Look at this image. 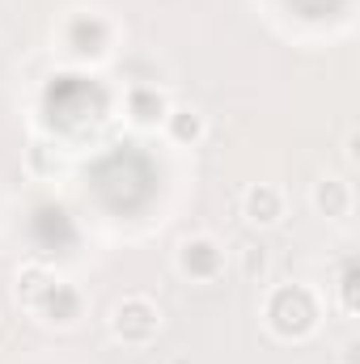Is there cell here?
Masks as SVG:
<instances>
[{
  "mask_svg": "<svg viewBox=\"0 0 360 364\" xmlns=\"http://www.w3.org/2000/svg\"><path fill=\"white\" fill-rule=\"evenodd\" d=\"M162 123H166V132H170L179 144H195V140L203 136V114H199V110H186V106H170V114H166Z\"/></svg>",
  "mask_w": 360,
  "mask_h": 364,
  "instance_id": "obj_7",
  "label": "cell"
},
{
  "mask_svg": "<svg viewBox=\"0 0 360 364\" xmlns=\"http://www.w3.org/2000/svg\"><path fill=\"white\" fill-rule=\"evenodd\" d=\"M242 216H246L250 225H259V229L275 225V220L284 216V199H280V191H275L271 182H255V186L242 195Z\"/></svg>",
  "mask_w": 360,
  "mask_h": 364,
  "instance_id": "obj_4",
  "label": "cell"
},
{
  "mask_svg": "<svg viewBox=\"0 0 360 364\" xmlns=\"http://www.w3.org/2000/svg\"><path fill=\"white\" fill-rule=\"evenodd\" d=\"M162 331V309L149 301V296H123L115 309H110V335L127 348H144L153 343Z\"/></svg>",
  "mask_w": 360,
  "mask_h": 364,
  "instance_id": "obj_2",
  "label": "cell"
},
{
  "mask_svg": "<svg viewBox=\"0 0 360 364\" xmlns=\"http://www.w3.org/2000/svg\"><path fill=\"white\" fill-rule=\"evenodd\" d=\"M268 322H271V331L284 335V339H301V335H309L314 322H318V309H314L309 288H301V284H292V288H275L271 301H268Z\"/></svg>",
  "mask_w": 360,
  "mask_h": 364,
  "instance_id": "obj_1",
  "label": "cell"
},
{
  "mask_svg": "<svg viewBox=\"0 0 360 364\" xmlns=\"http://www.w3.org/2000/svg\"><path fill=\"white\" fill-rule=\"evenodd\" d=\"M348 203H352V195H348V182L344 178H322L314 186V208L322 216H344Z\"/></svg>",
  "mask_w": 360,
  "mask_h": 364,
  "instance_id": "obj_6",
  "label": "cell"
},
{
  "mask_svg": "<svg viewBox=\"0 0 360 364\" xmlns=\"http://www.w3.org/2000/svg\"><path fill=\"white\" fill-rule=\"evenodd\" d=\"M225 267V250L212 237H186L179 246V272L191 279H216Z\"/></svg>",
  "mask_w": 360,
  "mask_h": 364,
  "instance_id": "obj_3",
  "label": "cell"
},
{
  "mask_svg": "<svg viewBox=\"0 0 360 364\" xmlns=\"http://www.w3.org/2000/svg\"><path fill=\"white\" fill-rule=\"evenodd\" d=\"M263 275L268 272V250H263V246H246V275Z\"/></svg>",
  "mask_w": 360,
  "mask_h": 364,
  "instance_id": "obj_8",
  "label": "cell"
},
{
  "mask_svg": "<svg viewBox=\"0 0 360 364\" xmlns=\"http://www.w3.org/2000/svg\"><path fill=\"white\" fill-rule=\"evenodd\" d=\"M127 114H132V123L153 127L170 114V97L157 85H136V90H127Z\"/></svg>",
  "mask_w": 360,
  "mask_h": 364,
  "instance_id": "obj_5",
  "label": "cell"
}]
</instances>
